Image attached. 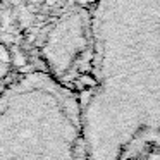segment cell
Masks as SVG:
<instances>
[{"mask_svg":"<svg viewBox=\"0 0 160 160\" xmlns=\"http://www.w3.org/2000/svg\"><path fill=\"white\" fill-rule=\"evenodd\" d=\"M0 160H84L83 136L60 102L22 95L0 105Z\"/></svg>","mask_w":160,"mask_h":160,"instance_id":"6da1fadb","label":"cell"},{"mask_svg":"<svg viewBox=\"0 0 160 160\" xmlns=\"http://www.w3.org/2000/svg\"><path fill=\"white\" fill-rule=\"evenodd\" d=\"M11 60H14V64L16 66H19V67H22V66H26V62H28V57L24 55V52L22 50H18V48H12L11 50Z\"/></svg>","mask_w":160,"mask_h":160,"instance_id":"7a4b0ae2","label":"cell"},{"mask_svg":"<svg viewBox=\"0 0 160 160\" xmlns=\"http://www.w3.org/2000/svg\"><path fill=\"white\" fill-rule=\"evenodd\" d=\"M76 2H78L79 5H86V4H88V0H76Z\"/></svg>","mask_w":160,"mask_h":160,"instance_id":"3957f363","label":"cell"}]
</instances>
